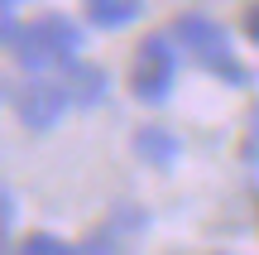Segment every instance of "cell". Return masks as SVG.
I'll use <instances>...</instances> for the list:
<instances>
[{
  "instance_id": "6da1fadb",
  "label": "cell",
  "mask_w": 259,
  "mask_h": 255,
  "mask_svg": "<svg viewBox=\"0 0 259 255\" xmlns=\"http://www.w3.org/2000/svg\"><path fill=\"white\" fill-rule=\"evenodd\" d=\"M5 44L24 67H53V63H77L82 48V29L63 15H44L34 24H15L5 19Z\"/></svg>"
},
{
  "instance_id": "7a4b0ae2",
  "label": "cell",
  "mask_w": 259,
  "mask_h": 255,
  "mask_svg": "<svg viewBox=\"0 0 259 255\" xmlns=\"http://www.w3.org/2000/svg\"><path fill=\"white\" fill-rule=\"evenodd\" d=\"M173 34L183 39V48L197 58L202 67H211L216 77H231V82H245V67L235 63V53H231V39H226V29L221 24H211L206 15H183L173 24Z\"/></svg>"
},
{
  "instance_id": "3957f363",
  "label": "cell",
  "mask_w": 259,
  "mask_h": 255,
  "mask_svg": "<svg viewBox=\"0 0 259 255\" xmlns=\"http://www.w3.org/2000/svg\"><path fill=\"white\" fill-rule=\"evenodd\" d=\"M130 87H135L139 101H163L168 87H173V48L163 39H144L130 63Z\"/></svg>"
},
{
  "instance_id": "277c9868",
  "label": "cell",
  "mask_w": 259,
  "mask_h": 255,
  "mask_svg": "<svg viewBox=\"0 0 259 255\" xmlns=\"http://www.w3.org/2000/svg\"><path fill=\"white\" fill-rule=\"evenodd\" d=\"M63 106H67L63 82H24V87H15V111L24 116V125H34V130H48V125L63 116Z\"/></svg>"
},
{
  "instance_id": "5b68a950",
  "label": "cell",
  "mask_w": 259,
  "mask_h": 255,
  "mask_svg": "<svg viewBox=\"0 0 259 255\" xmlns=\"http://www.w3.org/2000/svg\"><path fill=\"white\" fill-rule=\"evenodd\" d=\"M63 92H67V101L92 106V101H101V92H106V72L101 67H87V63H72L67 77H63Z\"/></svg>"
},
{
  "instance_id": "8992f818",
  "label": "cell",
  "mask_w": 259,
  "mask_h": 255,
  "mask_svg": "<svg viewBox=\"0 0 259 255\" xmlns=\"http://www.w3.org/2000/svg\"><path fill=\"white\" fill-rule=\"evenodd\" d=\"M139 5H144V0H87V15L101 29H120V24H130V19L139 15Z\"/></svg>"
},
{
  "instance_id": "52a82bcc",
  "label": "cell",
  "mask_w": 259,
  "mask_h": 255,
  "mask_svg": "<svg viewBox=\"0 0 259 255\" xmlns=\"http://www.w3.org/2000/svg\"><path fill=\"white\" fill-rule=\"evenodd\" d=\"M135 144H139V154H149L154 164H173V150H178L173 135H163V130H144Z\"/></svg>"
},
{
  "instance_id": "ba28073f",
  "label": "cell",
  "mask_w": 259,
  "mask_h": 255,
  "mask_svg": "<svg viewBox=\"0 0 259 255\" xmlns=\"http://www.w3.org/2000/svg\"><path fill=\"white\" fill-rule=\"evenodd\" d=\"M19 255H72V246H63V241L48 236V231H34V236L19 241Z\"/></svg>"
},
{
  "instance_id": "9c48e42d",
  "label": "cell",
  "mask_w": 259,
  "mask_h": 255,
  "mask_svg": "<svg viewBox=\"0 0 259 255\" xmlns=\"http://www.w3.org/2000/svg\"><path fill=\"white\" fill-rule=\"evenodd\" d=\"M77 255H125V241L115 236V227H106V231H96V236H87V246Z\"/></svg>"
},
{
  "instance_id": "30bf717a",
  "label": "cell",
  "mask_w": 259,
  "mask_h": 255,
  "mask_svg": "<svg viewBox=\"0 0 259 255\" xmlns=\"http://www.w3.org/2000/svg\"><path fill=\"white\" fill-rule=\"evenodd\" d=\"M245 34H250L254 44H259V0H254L250 10H245Z\"/></svg>"
},
{
  "instance_id": "8fae6325",
  "label": "cell",
  "mask_w": 259,
  "mask_h": 255,
  "mask_svg": "<svg viewBox=\"0 0 259 255\" xmlns=\"http://www.w3.org/2000/svg\"><path fill=\"white\" fill-rule=\"evenodd\" d=\"M5 5H19V0H5Z\"/></svg>"
}]
</instances>
